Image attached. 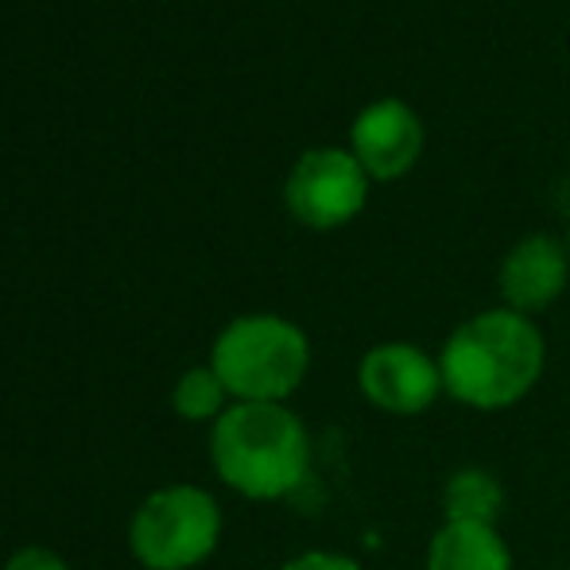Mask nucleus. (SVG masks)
<instances>
[{
    "label": "nucleus",
    "mask_w": 570,
    "mask_h": 570,
    "mask_svg": "<svg viewBox=\"0 0 570 570\" xmlns=\"http://www.w3.org/2000/svg\"><path fill=\"white\" fill-rule=\"evenodd\" d=\"M446 400L493 415L524 404L548 368V338L540 323L509 307H489L462 318L439 350Z\"/></svg>",
    "instance_id": "obj_1"
},
{
    "label": "nucleus",
    "mask_w": 570,
    "mask_h": 570,
    "mask_svg": "<svg viewBox=\"0 0 570 570\" xmlns=\"http://www.w3.org/2000/svg\"><path fill=\"white\" fill-rule=\"evenodd\" d=\"M210 462L245 501H284L311 473V431L287 404H229L210 428Z\"/></svg>",
    "instance_id": "obj_2"
},
{
    "label": "nucleus",
    "mask_w": 570,
    "mask_h": 570,
    "mask_svg": "<svg viewBox=\"0 0 570 570\" xmlns=\"http://www.w3.org/2000/svg\"><path fill=\"white\" fill-rule=\"evenodd\" d=\"M206 365L233 404H287L311 373V338L284 315H237L218 331Z\"/></svg>",
    "instance_id": "obj_3"
},
{
    "label": "nucleus",
    "mask_w": 570,
    "mask_h": 570,
    "mask_svg": "<svg viewBox=\"0 0 570 570\" xmlns=\"http://www.w3.org/2000/svg\"><path fill=\"white\" fill-rule=\"evenodd\" d=\"M226 517L210 489L164 485L136 504L128 520V551L144 570H195L218 551Z\"/></svg>",
    "instance_id": "obj_4"
},
{
    "label": "nucleus",
    "mask_w": 570,
    "mask_h": 570,
    "mask_svg": "<svg viewBox=\"0 0 570 570\" xmlns=\"http://www.w3.org/2000/svg\"><path fill=\"white\" fill-rule=\"evenodd\" d=\"M373 179L350 148H311L292 164L284 206L299 226L315 233L342 229L365 210Z\"/></svg>",
    "instance_id": "obj_5"
},
{
    "label": "nucleus",
    "mask_w": 570,
    "mask_h": 570,
    "mask_svg": "<svg viewBox=\"0 0 570 570\" xmlns=\"http://www.w3.org/2000/svg\"><path fill=\"white\" fill-rule=\"evenodd\" d=\"M357 392L373 412L392 420L428 415L446 396L439 353L404 338L368 345L357 361Z\"/></svg>",
    "instance_id": "obj_6"
},
{
    "label": "nucleus",
    "mask_w": 570,
    "mask_h": 570,
    "mask_svg": "<svg viewBox=\"0 0 570 570\" xmlns=\"http://www.w3.org/2000/svg\"><path fill=\"white\" fill-rule=\"evenodd\" d=\"M423 120L407 101L381 98L368 101L350 125V151L373 183H396L423 156Z\"/></svg>",
    "instance_id": "obj_7"
},
{
    "label": "nucleus",
    "mask_w": 570,
    "mask_h": 570,
    "mask_svg": "<svg viewBox=\"0 0 570 570\" xmlns=\"http://www.w3.org/2000/svg\"><path fill=\"white\" fill-rule=\"evenodd\" d=\"M567 284H570V253H567V240L556 237V233H524L504 253L501 268H497L501 307L528 318L556 307L563 299Z\"/></svg>",
    "instance_id": "obj_8"
},
{
    "label": "nucleus",
    "mask_w": 570,
    "mask_h": 570,
    "mask_svg": "<svg viewBox=\"0 0 570 570\" xmlns=\"http://www.w3.org/2000/svg\"><path fill=\"white\" fill-rule=\"evenodd\" d=\"M423 570H517V559L501 528L443 520L428 540Z\"/></svg>",
    "instance_id": "obj_9"
},
{
    "label": "nucleus",
    "mask_w": 570,
    "mask_h": 570,
    "mask_svg": "<svg viewBox=\"0 0 570 570\" xmlns=\"http://www.w3.org/2000/svg\"><path fill=\"white\" fill-rule=\"evenodd\" d=\"M439 509H443V520H451V524L501 528V517L509 509V493H504V481L493 470H485V465H462V470H454L443 481Z\"/></svg>",
    "instance_id": "obj_10"
},
{
    "label": "nucleus",
    "mask_w": 570,
    "mask_h": 570,
    "mask_svg": "<svg viewBox=\"0 0 570 570\" xmlns=\"http://www.w3.org/2000/svg\"><path fill=\"white\" fill-rule=\"evenodd\" d=\"M233 396L222 384V376L210 365H195L175 381L171 389V412L187 423H218L229 412Z\"/></svg>",
    "instance_id": "obj_11"
},
{
    "label": "nucleus",
    "mask_w": 570,
    "mask_h": 570,
    "mask_svg": "<svg viewBox=\"0 0 570 570\" xmlns=\"http://www.w3.org/2000/svg\"><path fill=\"white\" fill-rule=\"evenodd\" d=\"M279 570H365L353 556L345 551H326V548H311L292 556L287 563H279Z\"/></svg>",
    "instance_id": "obj_12"
},
{
    "label": "nucleus",
    "mask_w": 570,
    "mask_h": 570,
    "mask_svg": "<svg viewBox=\"0 0 570 570\" xmlns=\"http://www.w3.org/2000/svg\"><path fill=\"white\" fill-rule=\"evenodd\" d=\"M4 570H75L67 563V559L59 556V551H51V548H20V551H12L8 556V563Z\"/></svg>",
    "instance_id": "obj_13"
},
{
    "label": "nucleus",
    "mask_w": 570,
    "mask_h": 570,
    "mask_svg": "<svg viewBox=\"0 0 570 570\" xmlns=\"http://www.w3.org/2000/svg\"><path fill=\"white\" fill-rule=\"evenodd\" d=\"M567 253H570V229H567Z\"/></svg>",
    "instance_id": "obj_14"
}]
</instances>
